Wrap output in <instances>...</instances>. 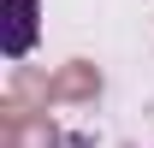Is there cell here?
I'll use <instances>...</instances> for the list:
<instances>
[{"label":"cell","mask_w":154,"mask_h":148,"mask_svg":"<svg viewBox=\"0 0 154 148\" xmlns=\"http://www.w3.org/2000/svg\"><path fill=\"white\" fill-rule=\"evenodd\" d=\"M36 0H6V6H0V24H6V30H0V54L6 59H24L30 54V48H36Z\"/></svg>","instance_id":"1"}]
</instances>
